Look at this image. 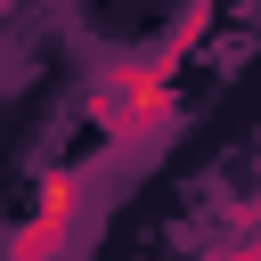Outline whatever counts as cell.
Here are the masks:
<instances>
[{
  "mask_svg": "<svg viewBox=\"0 0 261 261\" xmlns=\"http://www.w3.org/2000/svg\"><path fill=\"white\" fill-rule=\"evenodd\" d=\"M98 122H106V139H163V130H171V57L130 65V73L106 90Z\"/></svg>",
  "mask_w": 261,
  "mask_h": 261,
  "instance_id": "1",
  "label": "cell"
},
{
  "mask_svg": "<svg viewBox=\"0 0 261 261\" xmlns=\"http://www.w3.org/2000/svg\"><path fill=\"white\" fill-rule=\"evenodd\" d=\"M73 212H82V171H57V179L41 188V212L8 237V253H0V261H49V253L65 245V228H73Z\"/></svg>",
  "mask_w": 261,
  "mask_h": 261,
  "instance_id": "2",
  "label": "cell"
}]
</instances>
